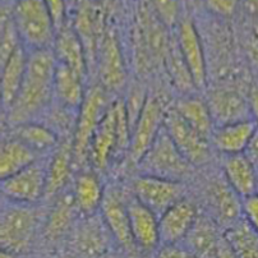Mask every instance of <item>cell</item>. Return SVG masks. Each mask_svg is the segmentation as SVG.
<instances>
[{
  "label": "cell",
  "instance_id": "obj_36",
  "mask_svg": "<svg viewBox=\"0 0 258 258\" xmlns=\"http://www.w3.org/2000/svg\"><path fill=\"white\" fill-rule=\"evenodd\" d=\"M56 33L66 27L67 0H44Z\"/></svg>",
  "mask_w": 258,
  "mask_h": 258
},
{
  "label": "cell",
  "instance_id": "obj_3",
  "mask_svg": "<svg viewBox=\"0 0 258 258\" xmlns=\"http://www.w3.org/2000/svg\"><path fill=\"white\" fill-rule=\"evenodd\" d=\"M41 223V215L36 205L2 202L0 216V244L2 249L21 254L30 249L37 229Z\"/></svg>",
  "mask_w": 258,
  "mask_h": 258
},
{
  "label": "cell",
  "instance_id": "obj_14",
  "mask_svg": "<svg viewBox=\"0 0 258 258\" xmlns=\"http://www.w3.org/2000/svg\"><path fill=\"white\" fill-rule=\"evenodd\" d=\"M52 200L51 207L45 216L44 235L50 243H56L64 238L68 239L81 215L76 206L72 184Z\"/></svg>",
  "mask_w": 258,
  "mask_h": 258
},
{
  "label": "cell",
  "instance_id": "obj_33",
  "mask_svg": "<svg viewBox=\"0 0 258 258\" xmlns=\"http://www.w3.org/2000/svg\"><path fill=\"white\" fill-rule=\"evenodd\" d=\"M22 45L20 36L14 26L12 13L2 18V39H0V66L11 58L13 52Z\"/></svg>",
  "mask_w": 258,
  "mask_h": 258
},
{
  "label": "cell",
  "instance_id": "obj_10",
  "mask_svg": "<svg viewBox=\"0 0 258 258\" xmlns=\"http://www.w3.org/2000/svg\"><path fill=\"white\" fill-rule=\"evenodd\" d=\"M185 190L187 188L183 181L140 174L133 179L131 193L160 217L185 197Z\"/></svg>",
  "mask_w": 258,
  "mask_h": 258
},
{
  "label": "cell",
  "instance_id": "obj_21",
  "mask_svg": "<svg viewBox=\"0 0 258 258\" xmlns=\"http://www.w3.org/2000/svg\"><path fill=\"white\" fill-rule=\"evenodd\" d=\"M206 101L211 110L215 128L224 124L252 118L248 99H244L234 90L219 88L211 91Z\"/></svg>",
  "mask_w": 258,
  "mask_h": 258
},
{
  "label": "cell",
  "instance_id": "obj_20",
  "mask_svg": "<svg viewBox=\"0 0 258 258\" xmlns=\"http://www.w3.org/2000/svg\"><path fill=\"white\" fill-rule=\"evenodd\" d=\"M72 190L81 216L99 214L106 185L96 170L92 168L78 170L72 183Z\"/></svg>",
  "mask_w": 258,
  "mask_h": 258
},
{
  "label": "cell",
  "instance_id": "obj_11",
  "mask_svg": "<svg viewBox=\"0 0 258 258\" xmlns=\"http://www.w3.org/2000/svg\"><path fill=\"white\" fill-rule=\"evenodd\" d=\"M165 113L164 107L159 97L149 94L142 111L135 121L131 132L128 156L131 162L137 166L145 154L149 151L152 143L157 138L161 129L164 128Z\"/></svg>",
  "mask_w": 258,
  "mask_h": 258
},
{
  "label": "cell",
  "instance_id": "obj_32",
  "mask_svg": "<svg viewBox=\"0 0 258 258\" xmlns=\"http://www.w3.org/2000/svg\"><path fill=\"white\" fill-rule=\"evenodd\" d=\"M164 61L169 77L171 78L175 87L180 90L184 95H193V92L197 91V88H196L195 82H193L189 69H188L187 64H185L183 56H181L178 44L175 46L170 44Z\"/></svg>",
  "mask_w": 258,
  "mask_h": 258
},
{
  "label": "cell",
  "instance_id": "obj_1",
  "mask_svg": "<svg viewBox=\"0 0 258 258\" xmlns=\"http://www.w3.org/2000/svg\"><path fill=\"white\" fill-rule=\"evenodd\" d=\"M58 60L52 47L27 50V68L16 99L3 111L7 126L41 121L54 102V77Z\"/></svg>",
  "mask_w": 258,
  "mask_h": 258
},
{
  "label": "cell",
  "instance_id": "obj_4",
  "mask_svg": "<svg viewBox=\"0 0 258 258\" xmlns=\"http://www.w3.org/2000/svg\"><path fill=\"white\" fill-rule=\"evenodd\" d=\"M113 101L114 100H110L109 91L100 83L87 90L85 101L78 111L77 123L73 133V154L77 171L85 169L86 165H88V151L92 136Z\"/></svg>",
  "mask_w": 258,
  "mask_h": 258
},
{
  "label": "cell",
  "instance_id": "obj_46",
  "mask_svg": "<svg viewBox=\"0 0 258 258\" xmlns=\"http://www.w3.org/2000/svg\"><path fill=\"white\" fill-rule=\"evenodd\" d=\"M60 258H78V257H76V255L72 254V253L66 252V253H63V254H61Z\"/></svg>",
  "mask_w": 258,
  "mask_h": 258
},
{
  "label": "cell",
  "instance_id": "obj_22",
  "mask_svg": "<svg viewBox=\"0 0 258 258\" xmlns=\"http://www.w3.org/2000/svg\"><path fill=\"white\" fill-rule=\"evenodd\" d=\"M257 129V123L252 118L216 126L211 137L212 147L224 156L244 154Z\"/></svg>",
  "mask_w": 258,
  "mask_h": 258
},
{
  "label": "cell",
  "instance_id": "obj_35",
  "mask_svg": "<svg viewBox=\"0 0 258 258\" xmlns=\"http://www.w3.org/2000/svg\"><path fill=\"white\" fill-rule=\"evenodd\" d=\"M155 14L165 26H173L178 20V3L176 0H150Z\"/></svg>",
  "mask_w": 258,
  "mask_h": 258
},
{
  "label": "cell",
  "instance_id": "obj_25",
  "mask_svg": "<svg viewBox=\"0 0 258 258\" xmlns=\"http://www.w3.org/2000/svg\"><path fill=\"white\" fill-rule=\"evenodd\" d=\"M7 135L27 145L39 156L52 154L61 141V138L51 128L45 125L41 121H31V123L9 126L7 129Z\"/></svg>",
  "mask_w": 258,
  "mask_h": 258
},
{
  "label": "cell",
  "instance_id": "obj_26",
  "mask_svg": "<svg viewBox=\"0 0 258 258\" xmlns=\"http://www.w3.org/2000/svg\"><path fill=\"white\" fill-rule=\"evenodd\" d=\"M0 67H2L0 68L2 107L3 111H6L14 101L25 80L26 68H27V49L21 45L11 58Z\"/></svg>",
  "mask_w": 258,
  "mask_h": 258
},
{
  "label": "cell",
  "instance_id": "obj_2",
  "mask_svg": "<svg viewBox=\"0 0 258 258\" xmlns=\"http://www.w3.org/2000/svg\"><path fill=\"white\" fill-rule=\"evenodd\" d=\"M132 126L123 99H115L91 140L88 165L97 173L107 170L115 157L128 154Z\"/></svg>",
  "mask_w": 258,
  "mask_h": 258
},
{
  "label": "cell",
  "instance_id": "obj_13",
  "mask_svg": "<svg viewBox=\"0 0 258 258\" xmlns=\"http://www.w3.org/2000/svg\"><path fill=\"white\" fill-rule=\"evenodd\" d=\"M129 224L133 240L140 253H154L160 248L159 216L141 204L131 193L128 198Z\"/></svg>",
  "mask_w": 258,
  "mask_h": 258
},
{
  "label": "cell",
  "instance_id": "obj_43",
  "mask_svg": "<svg viewBox=\"0 0 258 258\" xmlns=\"http://www.w3.org/2000/svg\"><path fill=\"white\" fill-rule=\"evenodd\" d=\"M0 258H18V254H16V253H13V252H9V250L2 249Z\"/></svg>",
  "mask_w": 258,
  "mask_h": 258
},
{
  "label": "cell",
  "instance_id": "obj_24",
  "mask_svg": "<svg viewBox=\"0 0 258 258\" xmlns=\"http://www.w3.org/2000/svg\"><path fill=\"white\" fill-rule=\"evenodd\" d=\"M52 49L59 63L69 67L72 71H75L85 80L87 78L90 72L87 54L82 40L75 28L66 26L63 30L59 31L55 37Z\"/></svg>",
  "mask_w": 258,
  "mask_h": 258
},
{
  "label": "cell",
  "instance_id": "obj_45",
  "mask_svg": "<svg viewBox=\"0 0 258 258\" xmlns=\"http://www.w3.org/2000/svg\"><path fill=\"white\" fill-rule=\"evenodd\" d=\"M101 258H119V255L116 254V253L114 252V250H110L109 253H106V254H104Z\"/></svg>",
  "mask_w": 258,
  "mask_h": 258
},
{
  "label": "cell",
  "instance_id": "obj_17",
  "mask_svg": "<svg viewBox=\"0 0 258 258\" xmlns=\"http://www.w3.org/2000/svg\"><path fill=\"white\" fill-rule=\"evenodd\" d=\"M178 44L180 54L187 64L193 82L197 90L207 87V63L204 46L195 25L190 21H184L178 33Z\"/></svg>",
  "mask_w": 258,
  "mask_h": 258
},
{
  "label": "cell",
  "instance_id": "obj_16",
  "mask_svg": "<svg viewBox=\"0 0 258 258\" xmlns=\"http://www.w3.org/2000/svg\"><path fill=\"white\" fill-rule=\"evenodd\" d=\"M97 76L100 85L110 94L124 87L126 82V71L120 46L113 35H106L101 40L96 58Z\"/></svg>",
  "mask_w": 258,
  "mask_h": 258
},
{
  "label": "cell",
  "instance_id": "obj_47",
  "mask_svg": "<svg viewBox=\"0 0 258 258\" xmlns=\"http://www.w3.org/2000/svg\"><path fill=\"white\" fill-rule=\"evenodd\" d=\"M255 193H258V169H257V181H255Z\"/></svg>",
  "mask_w": 258,
  "mask_h": 258
},
{
  "label": "cell",
  "instance_id": "obj_44",
  "mask_svg": "<svg viewBox=\"0 0 258 258\" xmlns=\"http://www.w3.org/2000/svg\"><path fill=\"white\" fill-rule=\"evenodd\" d=\"M253 39L258 42V20H255L254 25H253Z\"/></svg>",
  "mask_w": 258,
  "mask_h": 258
},
{
  "label": "cell",
  "instance_id": "obj_34",
  "mask_svg": "<svg viewBox=\"0 0 258 258\" xmlns=\"http://www.w3.org/2000/svg\"><path fill=\"white\" fill-rule=\"evenodd\" d=\"M147 96H149V94L140 85L133 86L132 90L128 91V97H126L128 100H124V105H125V110L126 114H128L131 126H133L135 121L137 120L138 115L142 111Z\"/></svg>",
  "mask_w": 258,
  "mask_h": 258
},
{
  "label": "cell",
  "instance_id": "obj_18",
  "mask_svg": "<svg viewBox=\"0 0 258 258\" xmlns=\"http://www.w3.org/2000/svg\"><path fill=\"white\" fill-rule=\"evenodd\" d=\"M76 170L73 154V137L63 138L50 155L47 168V185L45 198L52 200L71 185L72 175Z\"/></svg>",
  "mask_w": 258,
  "mask_h": 258
},
{
  "label": "cell",
  "instance_id": "obj_19",
  "mask_svg": "<svg viewBox=\"0 0 258 258\" xmlns=\"http://www.w3.org/2000/svg\"><path fill=\"white\" fill-rule=\"evenodd\" d=\"M223 231L211 215L200 214L196 223L179 244L197 258H216Z\"/></svg>",
  "mask_w": 258,
  "mask_h": 258
},
{
  "label": "cell",
  "instance_id": "obj_30",
  "mask_svg": "<svg viewBox=\"0 0 258 258\" xmlns=\"http://www.w3.org/2000/svg\"><path fill=\"white\" fill-rule=\"evenodd\" d=\"M39 157L41 156L20 140L8 135L4 136L0 147V179L18 173Z\"/></svg>",
  "mask_w": 258,
  "mask_h": 258
},
{
  "label": "cell",
  "instance_id": "obj_28",
  "mask_svg": "<svg viewBox=\"0 0 258 258\" xmlns=\"http://www.w3.org/2000/svg\"><path fill=\"white\" fill-rule=\"evenodd\" d=\"M173 106L192 128L211 141L215 121L206 100L195 95H184L174 102Z\"/></svg>",
  "mask_w": 258,
  "mask_h": 258
},
{
  "label": "cell",
  "instance_id": "obj_48",
  "mask_svg": "<svg viewBox=\"0 0 258 258\" xmlns=\"http://www.w3.org/2000/svg\"><path fill=\"white\" fill-rule=\"evenodd\" d=\"M50 258H58V257H50Z\"/></svg>",
  "mask_w": 258,
  "mask_h": 258
},
{
  "label": "cell",
  "instance_id": "obj_40",
  "mask_svg": "<svg viewBox=\"0 0 258 258\" xmlns=\"http://www.w3.org/2000/svg\"><path fill=\"white\" fill-rule=\"evenodd\" d=\"M244 155L248 157L250 162L254 165L255 168L258 169V129L255 131V133L253 135L252 140L248 143L247 149H245Z\"/></svg>",
  "mask_w": 258,
  "mask_h": 258
},
{
  "label": "cell",
  "instance_id": "obj_39",
  "mask_svg": "<svg viewBox=\"0 0 258 258\" xmlns=\"http://www.w3.org/2000/svg\"><path fill=\"white\" fill-rule=\"evenodd\" d=\"M239 0H206L210 11L217 16H231L238 7Z\"/></svg>",
  "mask_w": 258,
  "mask_h": 258
},
{
  "label": "cell",
  "instance_id": "obj_41",
  "mask_svg": "<svg viewBox=\"0 0 258 258\" xmlns=\"http://www.w3.org/2000/svg\"><path fill=\"white\" fill-rule=\"evenodd\" d=\"M216 258H238L236 253L234 252V249L231 248V245L229 244V242L226 240V238L221 235L219 242V247H217V253H216Z\"/></svg>",
  "mask_w": 258,
  "mask_h": 258
},
{
  "label": "cell",
  "instance_id": "obj_29",
  "mask_svg": "<svg viewBox=\"0 0 258 258\" xmlns=\"http://www.w3.org/2000/svg\"><path fill=\"white\" fill-rule=\"evenodd\" d=\"M242 200L231 189L225 179L223 184L216 183L210 188V202L214 210L212 217L220 226L228 228L242 217Z\"/></svg>",
  "mask_w": 258,
  "mask_h": 258
},
{
  "label": "cell",
  "instance_id": "obj_27",
  "mask_svg": "<svg viewBox=\"0 0 258 258\" xmlns=\"http://www.w3.org/2000/svg\"><path fill=\"white\" fill-rule=\"evenodd\" d=\"M223 171L224 179L236 195L244 198L255 193L257 168L244 154L225 156Z\"/></svg>",
  "mask_w": 258,
  "mask_h": 258
},
{
  "label": "cell",
  "instance_id": "obj_9",
  "mask_svg": "<svg viewBox=\"0 0 258 258\" xmlns=\"http://www.w3.org/2000/svg\"><path fill=\"white\" fill-rule=\"evenodd\" d=\"M129 195H126L118 185H107L100 214L118 247L132 257H136L138 254V249L133 240L129 224Z\"/></svg>",
  "mask_w": 258,
  "mask_h": 258
},
{
  "label": "cell",
  "instance_id": "obj_5",
  "mask_svg": "<svg viewBox=\"0 0 258 258\" xmlns=\"http://www.w3.org/2000/svg\"><path fill=\"white\" fill-rule=\"evenodd\" d=\"M11 13L21 42L26 49L54 46L56 31L44 0H17Z\"/></svg>",
  "mask_w": 258,
  "mask_h": 258
},
{
  "label": "cell",
  "instance_id": "obj_8",
  "mask_svg": "<svg viewBox=\"0 0 258 258\" xmlns=\"http://www.w3.org/2000/svg\"><path fill=\"white\" fill-rule=\"evenodd\" d=\"M115 243L101 214L80 216L68 236V250L78 258H101Z\"/></svg>",
  "mask_w": 258,
  "mask_h": 258
},
{
  "label": "cell",
  "instance_id": "obj_37",
  "mask_svg": "<svg viewBox=\"0 0 258 258\" xmlns=\"http://www.w3.org/2000/svg\"><path fill=\"white\" fill-rule=\"evenodd\" d=\"M242 216L254 230L258 231V193H253L243 198Z\"/></svg>",
  "mask_w": 258,
  "mask_h": 258
},
{
  "label": "cell",
  "instance_id": "obj_12",
  "mask_svg": "<svg viewBox=\"0 0 258 258\" xmlns=\"http://www.w3.org/2000/svg\"><path fill=\"white\" fill-rule=\"evenodd\" d=\"M164 126L181 155L193 166L209 162L211 157V141L192 128L174 109L173 105L166 109Z\"/></svg>",
  "mask_w": 258,
  "mask_h": 258
},
{
  "label": "cell",
  "instance_id": "obj_42",
  "mask_svg": "<svg viewBox=\"0 0 258 258\" xmlns=\"http://www.w3.org/2000/svg\"><path fill=\"white\" fill-rule=\"evenodd\" d=\"M248 102H249L250 115L253 120L258 125V83H254L249 91V96H248Z\"/></svg>",
  "mask_w": 258,
  "mask_h": 258
},
{
  "label": "cell",
  "instance_id": "obj_31",
  "mask_svg": "<svg viewBox=\"0 0 258 258\" xmlns=\"http://www.w3.org/2000/svg\"><path fill=\"white\" fill-rule=\"evenodd\" d=\"M223 233L238 258H258V231L244 217L242 216L224 229Z\"/></svg>",
  "mask_w": 258,
  "mask_h": 258
},
{
  "label": "cell",
  "instance_id": "obj_7",
  "mask_svg": "<svg viewBox=\"0 0 258 258\" xmlns=\"http://www.w3.org/2000/svg\"><path fill=\"white\" fill-rule=\"evenodd\" d=\"M50 155L39 157L18 173L2 179V198L25 205H36L39 201L45 200Z\"/></svg>",
  "mask_w": 258,
  "mask_h": 258
},
{
  "label": "cell",
  "instance_id": "obj_6",
  "mask_svg": "<svg viewBox=\"0 0 258 258\" xmlns=\"http://www.w3.org/2000/svg\"><path fill=\"white\" fill-rule=\"evenodd\" d=\"M192 168L193 165L181 155L165 126L161 129L149 151L137 164L138 173L142 175L178 181H183L189 176Z\"/></svg>",
  "mask_w": 258,
  "mask_h": 258
},
{
  "label": "cell",
  "instance_id": "obj_15",
  "mask_svg": "<svg viewBox=\"0 0 258 258\" xmlns=\"http://www.w3.org/2000/svg\"><path fill=\"white\" fill-rule=\"evenodd\" d=\"M197 205L184 197L159 217L160 247L181 243L197 220Z\"/></svg>",
  "mask_w": 258,
  "mask_h": 258
},
{
  "label": "cell",
  "instance_id": "obj_38",
  "mask_svg": "<svg viewBox=\"0 0 258 258\" xmlns=\"http://www.w3.org/2000/svg\"><path fill=\"white\" fill-rule=\"evenodd\" d=\"M154 258H197L195 254L183 247L181 244L161 245L155 252Z\"/></svg>",
  "mask_w": 258,
  "mask_h": 258
},
{
  "label": "cell",
  "instance_id": "obj_23",
  "mask_svg": "<svg viewBox=\"0 0 258 258\" xmlns=\"http://www.w3.org/2000/svg\"><path fill=\"white\" fill-rule=\"evenodd\" d=\"M85 83V78L58 61L54 77V102L78 114L87 94Z\"/></svg>",
  "mask_w": 258,
  "mask_h": 258
}]
</instances>
